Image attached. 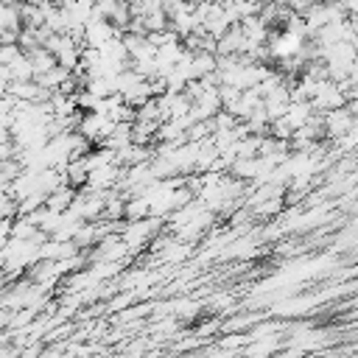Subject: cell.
I'll use <instances>...</instances> for the list:
<instances>
[{
    "instance_id": "obj_1",
    "label": "cell",
    "mask_w": 358,
    "mask_h": 358,
    "mask_svg": "<svg viewBox=\"0 0 358 358\" xmlns=\"http://www.w3.org/2000/svg\"><path fill=\"white\" fill-rule=\"evenodd\" d=\"M22 53H25V50H22L20 45H0V67H6V70H8V67H11Z\"/></svg>"
}]
</instances>
